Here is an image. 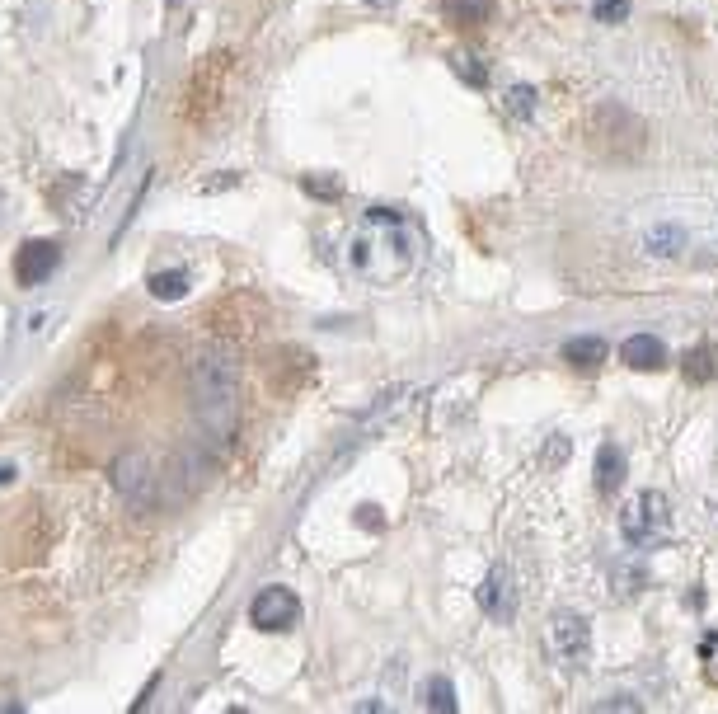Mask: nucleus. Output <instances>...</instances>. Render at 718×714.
<instances>
[{
  "instance_id": "9",
  "label": "nucleus",
  "mask_w": 718,
  "mask_h": 714,
  "mask_svg": "<svg viewBox=\"0 0 718 714\" xmlns=\"http://www.w3.org/2000/svg\"><path fill=\"white\" fill-rule=\"evenodd\" d=\"M620 484H625V451L615 447V442H606V447L596 451V489L615 494Z\"/></svg>"
},
{
  "instance_id": "13",
  "label": "nucleus",
  "mask_w": 718,
  "mask_h": 714,
  "mask_svg": "<svg viewBox=\"0 0 718 714\" xmlns=\"http://www.w3.org/2000/svg\"><path fill=\"white\" fill-rule=\"evenodd\" d=\"M188 292V273H155L151 278V296L155 301H179Z\"/></svg>"
},
{
  "instance_id": "10",
  "label": "nucleus",
  "mask_w": 718,
  "mask_h": 714,
  "mask_svg": "<svg viewBox=\"0 0 718 714\" xmlns=\"http://www.w3.org/2000/svg\"><path fill=\"white\" fill-rule=\"evenodd\" d=\"M564 362H573V367H601V362H606V343L596 339V334L568 339L564 343Z\"/></svg>"
},
{
  "instance_id": "6",
  "label": "nucleus",
  "mask_w": 718,
  "mask_h": 714,
  "mask_svg": "<svg viewBox=\"0 0 718 714\" xmlns=\"http://www.w3.org/2000/svg\"><path fill=\"white\" fill-rule=\"evenodd\" d=\"M57 264H62V249L52 245V240H29V245L19 249V259H15L19 287H38V282H47Z\"/></svg>"
},
{
  "instance_id": "1",
  "label": "nucleus",
  "mask_w": 718,
  "mask_h": 714,
  "mask_svg": "<svg viewBox=\"0 0 718 714\" xmlns=\"http://www.w3.org/2000/svg\"><path fill=\"white\" fill-rule=\"evenodd\" d=\"M348 259H352V268L367 282H376V287L399 282L413 268V245H409V231H404V217L390 212V207H371L367 221H362V231L352 235Z\"/></svg>"
},
{
  "instance_id": "11",
  "label": "nucleus",
  "mask_w": 718,
  "mask_h": 714,
  "mask_svg": "<svg viewBox=\"0 0 718 714\" xmlns=\"http://www.w3.org/2000/svg\"><path fill=\"white\" fill-rule=\"evenodd\" d=\"M442 10L451 24H460V29H470V24H484V19L493 15L489 0H442Z\"/></svg>"
},
{
  "instance_id": "16",
  "label": "nucleus",
  "mask_w": 718,
  "mask_h": 714,
  "mask_svg": "<svg viewBox=\"0 0 718 714\" xmlns=\"http://www.w3.org/2000/svg\"><path fill=\"white\" fill-rule=\"evenodd\" d=\"M507 113L531 118V113H535V90H531V85H512V90H507Z\"/></svg>"
},
{
  "instance_id": "19",
  "label": "nucleus",
  "mask_w": 718,
  "mask_h": 714,
  "mask_svg": "<svg viewBox=\"0 0 718 714\" xmlns=\"http://www.w3.org/2000/svg\"><path fill=\"white\" fill-rule=\"evenodd\" d=\"M306 193H315V198H338L343 184H338V179H306Z\"/></svg>"
},
{
  "instance_id": "17",
  "label": "nucleus",
  "mask_w": 718,
  "mask_h": 714,
  "mask_svg": "<svg viewBox=\"0 0 718 714\" xmlns=\"http://www.w3.org/2000/svg\"><path fill=\"white\" fill-rule=\"evenodd\" d=\"M451 66H456V76L465 80V85H489V71L474 62V57H465V52H460V57H451Z\"/></svg>"
},
{
  "instance_id": "14",
  "label": "nucleus",
  "mask_w": 718,
  "mask_h": 714,
  "mask_svg": "<svg viewBox=\"0 0 718 714\" xmlns=\"http://www.w3.org/2000/svg\"><path fill=\"white\" fill-rule=\"evenodd\" d=\"M714 372H718L714 353H709V348H690V353H686V376H690V381H709Z\"/></svg>"
},
{
  "instance_id": "2",
  "label": "nucleus",
  "mask_w": 718,
  "mask_h": 714,
  "mask_svg": "<svg viewBox=\"0 0 718 714\" xmlns=\"http://www.w3.org/2000/svg\"><path fill=\"white\" fill-rule=\"evenodd\" d=\"M193 400L207 414V423L226 433L235 419V362L230 357H202L193 372Z\"/></svg>"
},
{
  "instance_id": "12",
  "label": "nucleus",
  "mask_w": 718,
  "mask_h": 714,
  "mask_svg": "<svg viewBox=\"0 0 718 714\" xmlns=\"http://www.w3.org/2000/svg\"><path fill=\"white\" fill-rule=\"evenodd\" d=\"M681 245H686V235H681V226H653V231H648V240H643V249H648L653 259H662V254L672 259V254H676Z\"/></svg>"
},
{
  "instance_id": "15",
  "label": "nucleus",
  "mask_w": 718,
  "mask_h": 714,
  "mask_svg": "<svg viewBox=\"0 0 718 714\" xmlns=\"http://www.w3.org/2000/svg\"><path fill=\"white\" fill-rule=\"evenodd\" d=\"M428 710H442V714L456 710V691H451V682H446V677H432V682H428Z\"/></svg>"
},
{
  "instance_id": "5",
  "label": "nucleus",
  "mask_w": 718,
  "mask_h": 714,
  "mask_svg": "<svg viewBox=\"0 0 718 714\" xmlns=\"http://www.w3.org/2000/svg\"><path fill=\"white\" fill-rule=\"evenodd\" d=\"M249 621L259 625V630H287V625L301 621V602L287 588H263L254 597V606H249Z\"/></svg>"
},
{
  "instance_id": "8",
  "label": "nucleus",
  "mask_w": 718,
  "mask_h": 714,
  "mask_svg": "<svg viewBox=\"0 0 718 714\" xmlns=\"http://www.w3.org/2000/svg\"><path fill=\"white\" fill-rule=\"evenodd\" d=\"M620 357H625L634 372H657L667 362V343L653 339V334H634V339L620 343Z\"/></svg>"
},
{
  "instance_id": "21",
  "label": "nucleus",
  "mask_w": 718,
  "mask_h": 714,
  "mask_svg": "<svg viewBox=\"0 0 718 714\" xmlns=\"http://www.w3.org/2000/svg\"><path fill=\"white\" fill-rule=\"evenodd\" d=\"M545 456H550L554 466H559V461H564V456H568V442H554V451H545Z\"/></svg>"
},
{
  "instance_id": "4",
  "label": "nucleus",
  "mask_w": 718,
  "mask_h": 714,
  "mask_svg": "<svg viewBox=\"0 0 718 714\" xmlns=\"http://www.w3.org/2000/svg\"><path fill=\"white\" fill-rule=\"evenodd\" d=\"M550 653L564 668H582L587 653H592V630L578 611H554L550 616Z\"/></svg>"
},
{
  "instance_id": "3",
  "label": "nucleus",
  "mask_w": 718,
  "mask_h": 714,
  "mask_svg": "<svg viewBox=\"0 0 718 714\" xmlns=\"http://www.w3.org/2000/svg\"><path fill=\"white\" fill-rule=\"evenodd\" d=\"M667 498L662 494H639V498H629L625 503V513H620V531H625V541L629 545H657L662 536H667Z\"/></svg>"
},
{
  "instance_id": "20",
  "label": "nucleus",
  "mask_w": 718,
  "mask_h": 714,
  "mask_svg": "<svg viewBox=\"0 0 718 714\" xmlns=\"http://www.w3.org/2000/svg\"><path fill=\"white\" fill-rule=\"evenodd\" d=\"M596 710H639V700H629V696H606V700H596Z\"/></svg>"
},
{
  "instance_id": "7",
  "label": "nucleus",
  "mask_w": 718,
  "mask_h": 714,
  "mask_svg": "<svg viewBox=\"0 0 718 714\" xmlns=\"http://www.w3.org/2000/svg\"><path fill=\"white\" fill-rule=\"evenodd\" d=\"M479 606L489 611L493 621H512V611H517V592H512L507 569H493V574L484 578V588H479Z\"/></svg>"
},
{
  "instance_id": "18",
  "label": "nucleus",
  "mask_w": 718,
  "mask_h": 714,
  "mask_svg": "<svg viewBox=\"0 0 718 714\" xmlns=\"http://www.w3.org/2000/svg\"><path fill=\"white\" fill-rule=\"evenodd\" d=\"M592 10L601 24H620L629 15V0H592Z\"/></svg>"
}]
</instances>
